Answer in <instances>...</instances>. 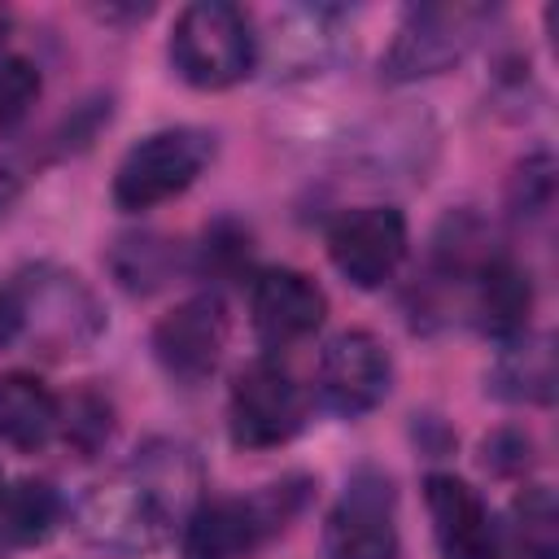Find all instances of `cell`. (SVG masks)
<instances>
[{
	"label": "cell",
	"mask_w": 559,
	"mask_h": 559,
	"mask_svg": "<svg viewBox=\"0 0 559 559\" xmlns=\"http://www.w3.org/2000/svg\"><path fill=\"white\" fill-rule=\"evenodd\" d=\"M485 22H489L485 4H419V9H411L380 61L384 79L411 83V79H428V74L459 66L472 52V44L480 39Z\"/></svg>",
	"instance_id": "obj_7"
},
{
	"label": "cell",
	"mask_w": 559,
	"mask_h": 559,
	"mask_svg": "<svg viewBox=\"0 0 559 559\" xmlns=\"http://www.w3.org/2000/svg\"><path fill=\"white\" fill-rule=\"evenodd\" d=\"M511 546L520 559H559V507L546 485H528L511 502Z\"/></svg>",
	"instance_id": "obj_18"
},
{
	"label": "cell",
	"mask_w": 559,
	"mask_h": 559,
	"mask_svg": "<svg viewBox=\"0 0 559 559\" xmlns=\"http://www.w3.org/2000/svg\"><path fill=\"white\" fill-rule=\"evenodd\" d=\"M397 489L389 472L358 467L323 520V559H397Z\"/></svg>",
	"instance_id": "obj_8"
},
{
	"label": "cell",
	"mask_w": 559,
	"mask_h": 559,
	"mask_svg": "<svg viewBox=\"0 0 559 559\" xmlns=\"http://www.w3.org/2000/svg\"><path fill=\"white\" fill-rule=\"evenodd\" d=\"M214 157V135L201 127H166L131 144L114 170L118 210H153L188 192Z\"/></svg>",
	"instance_id": "obj_5"
},
{
	"label": "cell",
	"mask_w": 559,
	"mask_h": 559,
	"mask_svg": "<svg viewBox=\"0 0 559 559\" xmlns=\"http://www.w3.org/2000/svg\"><path fill=\"white\" fill-rule=\"evenodd\" d=\"M166 266H170V245H162L157 236H144V240L135 236V240H122L114 249V271H118V280L127 288H153V284H162Z\"/></svg>",
	"instance_id": "obj_21"
},
{
	"label": "cell",
	"mask_w": 559,
	"mask_h": 559,
	"mask_svg": "<svg viewBox=\"0 0 559 559\" xmlns=\"http://www.w3.org/2000/svg\"><path fill=\"white\" fill-rule=\"evenodd\" d=\"M424 502L441 559H502V533L467 480L432 472L424 480Z\"/></svg>",
	"instance_id": "obj_13"
},
{
	"label": "cell",
	"mask_w": 559,
	"mask_h": 559,
	"mask_svg": "<svg viewBox=\"0 0 559 559\" xmlns=\"http://www.w3.org/2000/svg\"><path fill=\"white\" fill-rule=\"evenodd\" d=\"M9 288H13V301H17V328H22L17 341L35 345L48 358L79 354L105 328L100 301L66 266H48V262L26 266L9 280Z\"/></svg>",
	"instance_id": "obj_4"
},
{
	"label": "cell",
	"mask_w": 559,
	"mask_h": 559,
	"mask_svg": "<svg viewBox=\"0 0 559 559\" xmlns=\"http://www.w3.org/2000/svg\"><path fill=\"white\" fill-rule=\"evenodd\" d=\"M310 480L288 476L249 498H201L183 520V559H249L306 507Z\"/></svg>",
	"instance_id": "obj_2"
},
{
	"label": "cell",
	"mask_w": 559,
	"mask_h": 559,
	"mask_svg": "<svg viewBox=\"0 0 559 559\" xmlns=\"http://www.w3.org/2000/svg\"><path fill=\"white\" fill-rule=\"evenodd\" d=\"M0 493H4V476H0Z\"/></svg>",
	"instance_id": "obj_24"
},
{
	"label": "cell",
	"mask_w": 559,
	"mask_h": 559,
	"mask_svg": "<svg viewBox=\"0 0 559 559\" xmlns=\"http://www.w3.org/2000/svg\"><path fill=\"white\" fill-rule=\"evenodd\" d=\"M328 314V297L323 288L293 266H271L258 271L249 284V319L262 345L284 349L293 341H306Z\"/></svg>",
	"instance_id": "obj_12"
},
{
	"label": "cell",
	"mask_w": 559,
	"mask_h": 559,
	"mask_svg": "<svg viewBox=\"0 0 559 559\" xmlns=\"http://www.w3.org/2000/svg\"><path fill=\"white\" fill-rule=\"evenodd\" d=\"M306 415H310V397H306L301 380L271 358L249 362L231 380L227 432L240 450H271V445L293 441L301 432Z\"/></svg>",
	"instance_id": "obj_6"
},
{
	"label": "cell",
	"mask_w": 559,
	"mask_h": 559,
	"mask_svg": "<svg viewBox=\"0 0 559 559\" xmlns=\"http://www.w3.org/2000/svg\"><path fill=\"white\" fill-rule=\"evenodd\" d=\"M39 100V70L31 57L0 44V127L17 122Z\"/></svg>",
	"instance_id": "obj_20"
},
{
	"label": "cell",
	"mask_w": 559,
	"mask_h": 559,
	"mask_svg": "<svg viewBox=\"0 0 559 559\" xmlns=\"http://www.w3.org/2000/svg\"><path fill=\"white\" fill-rule=\"evenodd\" d=\"M406 218L393 205H358L328 227V258L354 288L389 284L406 258Z\"/></svg>",
	"instance_id": "obj_10"
},
{
	"label": "cell",
	"mask_w": 559,
	"mask_h": 559,
	"mask_svg": "<svg viewBox=\"0 0 559 559\" xmlns=\"http://www.w3.org/2000/svg\"><path fill=\"white\" fill-rule=\"evenodd\" d=\"M498 397H511V402H550L555 393V354H550V341H528V336H515L507 345V354L498 358L493 367V384H489Z\"/></svg>",
	"instance_id": "obj_16"
},
{
	"label": "cell",
	"mask_w": 559,
	"mask_h": 559,
	"mask_svg": "<svg viewBox=\"0 0 559 559\" xmlns=\"http://www.w3.org/2000/svg\"><path fill=\"white\" fill-rule=\"evenodd\" d=\"M114 432V406L109 397H100L96 389H79L74 397L61 402V424H57V437L79 454V459H92Z\"/></svg>",
	"instance_id": "obj_19"
},
{
	"label": "cell",
	"mask_w": 559,
	"mask_h": 559,
	"mask_svg": "<svg viewBox=\"0 0 559 559\" xmlns=\"http://www.w3.org/2000/svg\"><path fill=\"white\" fill-rule=\"evenodd\" d=\"M227 332H231V319H227L223 297L197 293L153 323V358L170 380L201 384L205 376H214L227 349Z\"/></svg>",
	"instance_id": "obj_9"
},
{
	"label": "cell",
	"mask_w": 559,
	"mask_h": 559,
	"mask_svg": "<svg viewBox=\"0 0 559 559\" xmlns=\"http://www.w3.org/2000/svg\"><path fill=\"white\" fill-rule=\"evenodd\" d=\"M61 524V498L48 480H17L0 493V537L13 546H35Z\"/></svg>",
	"instance_id": "obj_17"
},
{
	"label": "cell",
	"mask_w": 559,
	"mask_h": 559,
	"mask_svg": "<svg viewBox=\"0 0 559 559\" xmlns=\"http://www.w3.org/2000/svg\"><path fill=\"white\" fill-rule=\"evenodd\" d=\"M17 301H13V288L0 284V349H9L17 341Z\"/></svg>",
	"instance_id": "obj_23"
},
{
	"label": "cell",
	"mask_w": 559,
	"mask_h": 559,
	"mask_svg": "<svg viewBox=\"0 0 559 559\" xmlns=\"http://www.w3.org/2000/svg\"><path fill=\"white\" fill-rule=\"evenodd\" d=\"M166 57L175 74L192 87L218 92L253 74L258 66V35L249 26V13L227 4V0H197L179 9Z\"/></svg>",
	"instance_id": "obj_3"
},
{
	"label": "cell",
	"mask_w": 559,
	"mask_h": 559,
	"mask_svg": "<svg viewBox=\"0 0 559 559\" xmlns=\"http://www.w3.org/2000/svg\"><path fill=\"white\" fill-rule=\"evenodd\" d=\"M249 262V231H240L236 223H218L205 231V245H201V266L214 271V275H231Z\"/></svg>",
	"instance_id": "obj_22"
},
{
	"label": "cell",
	"mask_w": 559,
	"mask_h": 559,
	"mask_svg": "<svg viewBox=\"0 0 559 559\" xmlns=\"http://www.w3.org/2000/svg\"><path fill=\"white\" fill-rule=\"evenodd\" d=\"M467 284H472V314H476V323L489 336H498V341L524 336L528 310H533V284H528V275L511 258L489 253L472 271Z\"/></svg>",
	"instance_id": "obj_14"
},
{
	"label": "cell",
	"mask_w": 559,
	"mask_h": 559,
	"mask_svg": "<svg viewBox=\"0 0 559 559\" xmlns=\"http://www.w3.org/2000/svg\"><path fill=\"white\" fill-rule=\"evenodd\" d=\"M57 424H61V397L44 380L26 371L0 376V441L4 445L35 454L57 437Z\"/></svg>",
	"instance_id": "obj_15"
},
{
	"label": "cell",
	"mask_w": 559,
	"mask_h": 559,
	"mask_svg": "<svg viewBox=\"0 0 559 559\" xmlns=\"http://www.w3.org/2000/svg\"><path fill=\"white\" fill-rule=\"evenodd\" d=\"M201 502V463L183 441H148L79 507V533L118 555L157 550Z\"/></svg>",
	"instance_id": "obj_1"
},
{
	"label": "cell",
	"mask_w": 559,
	"mask_h": 559,
	"mask_svg": "<svg viewBox=\"0 0 559 559\" xmlns=\"http://www.w3.org/2000/svg\"><path fill=\"white\" fill-rule=\"evenodd\" d=\"M389 384H393V362H389V349L371 332L349 328V332H341L323 345L319 397L332 415L358 419V415L376 411L384 402Z\"/></svg>",
	"instance_id": "obj_11"
}]
</instances>
